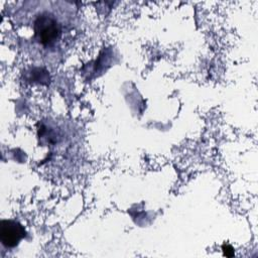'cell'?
<instances>
[{
	"label": "cell",
	"mask_w": 258,
	"mask_h": 258,
	"mask_svg": "<svg viewBox=\"0 0 258 258\" xmlns=\"http://www.w3.org/2000/svg\"><path fill=\"white\" fill-rule=\"evenodd\" d=\"M32 31V40L36 44L44 49H53L61 43L64 27L53 13L43 11L34 18Z\"/></svg>",
	"instance_id": "6da1fadb"
},
{
	"label": "cell",
	"mask_w": 258,
	"mask_h": 258,
	"mask_svg": "<svg viewBox=\"0 0 258 258\" xmlns=\"http://www.w3.org/2000/svg\"><path fill=\"white\" fill-rule=\"evenodd\" d=\"M25 237L24 228L15 221L4 220L0 226V239L7 248H14Z\"/></svg>",
	"instance_id": "7a4b0ae2"
}]
</instances>
